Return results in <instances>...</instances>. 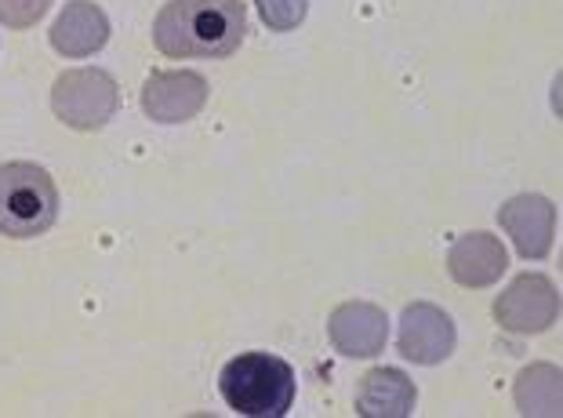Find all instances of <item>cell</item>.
Listing matches in <instances>:
<instances>
[{
  "instance_id": "1",
  "label": "cell",
  "mask_w": 563,
  "mask_h": 418,
  "mask_svg": "<svg viewBox=\"0 0 563 418\" xmlns=\"http://www.w3.org/2000/svg\"><path fill=\"white\" fill-rule=\"evenodd\" d=\"M241 0H167L153 22V44L167 58H225L244 44Z\"/></svg>"
},
{
  "instance_id": "2",
  "label": "cell",
  "mask_w": 563,
  "mask_h": 418,
  "mask_svg": "<svg viewBox=\"0 0 563 418\" xmlns=\"http://www.w3.org/2000/svg\"><path fill=\"white\" fill-rule=\"evenodd\" d=\"M222 400L247 418H284L295 404V367L277 353H241L219 375Z\"/></svg>"
},
{
  "instance_id": "3",
  "label": "cell",
  "mask_w": 563,
  "mask_h": 418,
  "mask_svg": "<svg viewBox=\"0 0 563 418\" xmlns=\"http://www.w3.org/2000/svg\"><path fill=\"white\" fill-rule=\"evenodd\" d=\"M58 189L41 164L8 161L0 164V233L11 241H30L55 226Z\"/></svg>"
},
{
  "instance_id": "4",
  "label": "cell",
  "mask_w": 563,
  "mask_h": 418,
  "mask_svg": "<svg viewBox=\"0 0 563 418\" xmlns=\"http://www.w3.org/2000/svg\"><path fill=\"white\" fill-rule=\"evenodd\" d=\"M52 110L66 128L99 131L121 110V91H117V80L99 66L66 69L52 88Z\"/></svg>"
},
{
  "instance_id": "5",
  "label": "cell",
  "mask_w": 563,
  "mask_h": 418,
  "mask_svg": "<svg viewBox=\"0 0 563 418\" xmlns=\"http://www.w3.org/2000/svg\"><path fill=\"white\" fill-rule=\"evenodd\" d=\"M495 320L509 334H542L560 320V292L542 273H520L495 298Z\"/></svg>"
},
{
  "instance_id": "6",
  "label": "cell",
  "mask_w": 563,
  "mask_h": 418,
  "mask_svg": "<svg viewBox=\"0 0 563 418\" xmlns=\"http://www.w3.org/2000/svg\"><path fill=\"white\" fill-rule=\"evenodd\" d=\"M459 331L448 309H440L433 302H411L400 317V334H397V350L404 361L433 367L443 364L454 353Z\"/></svg>"
},
{
  "instance_id": "7",
  "label": "cell",
  "mask_w": 563,
  "mask_h": 418,
  "mask_svg": "<svg viewBox=\"0 0 563 418\" xmlns=\"http://www.w3.org/2000/svg\"><path fill=\"white\" fill-rule=\"evenodd\" d=\"M498 226L523 258H545L556 237V205L542 194H517L498 208Z\"/></svg>"
},
{
  "instance_id": "8",
  "label": "cell",
  "mask_w": 563,
  "mask_h": 418,
  "mask_svg": "<svg viewBox=\"0 0 563 418\" xmlns=\"http://www.w3.org/2000/svg\"><path fill=\"white\" fill-rule=\"evenodd\" d=\"M328 339L342 356H378L389 339V317L375 302H342L328 317Z\"/></svg>"
},
{
  "instance_id": "9",
  "label": "cell",
  "mask_w": 563,
  "mask_h": 418,
  "mask_svg": "<svg viewBox=\"0 0 563 418\" xmlns=\"http://www.w3.org/2000/svg\"><path fill=\"white\" fill-rule=\"evenodd\" d=\"M208 102V80L194 69H175V74H157L142 88V113L157 124H186Z\"/></svg>"
},
{
  "instance_id": "10",
  "label": "cell",
  "mask_w": 563,
  "mask_h": 418,
  "mask_svg": "<svg viewBox=\"0 0 563 418\" xmlns=\"http://www.w3.org/2000/svg\"><path fill=\"white\" fill-rule=\"evenodd\" d=\"M509 266V251L495 233H465L448 251V273L462 288H490Z\"/></svg>"
},
{
  "instance_id": "11",
  "label": "cell",
  "mask_w": 563,
  "mask_h": 418,
  "mask_svg": "<svg viewBox=\"0 0 563 418\" xmlns=\"http://www.w3.org/2000/svg\"><path fill=\"white\" fill-rule=\"evenodd\" d=\"M110 41V19L95 0H69L52 26V47L66 58H88Z\"/></svg>"
},
{
  "instance_id": "12",
  "label": "cell",
  "mask_w": 563,
  "mask_h": 418,
  "mask_svg": "<svg viewBox=\"0 0 563 418\" xmlns=\"http://www.w3.org/2000/svg\"><path fill=\"white\" fill-rule=\"evenodd\" d=\"M418 389L397 367H371L356 386V411L364 418H407L415 415Z\"/></svg>"
},
{
  "instance_id": "13",
  "label": "cell",
  "mask_w": 563,
  "mask_h": 418,
  "mask_svg": "<svg viewBox=\"0 0 563 418\" xmlns=\"http://www.w3.org/2000/svg\"><path fill=\"white\" fill-rule=\"evenodd\" d=\"M563 375L553 364H531L520 372L517 386H512V400H517L520 415H560L563 408Z\"/></svg>"
},
{
  "instance_id": "14",
  "label": "cell",
  "mask_w": 563,
  "mask_h": 418,
  "mask_svg": "<svg viewBox=\"0 0 563 418\" xmlns=\"http://www.w3.org/2000/svg\"><path fill=\"white\" fill-rule=\"evenodd\" d=\"M255 8L273 33H287L306 22L309 0H255Z\"/></svg>"
},
{
  "instance_id": "15",
  "label": "cell",
  "mask_w": 563,
  "mask_h": 418,
  "mask_svg": "<svg viewBox=\"0 0 563 418\" xmlns=\"http://www.w3.org/2000/svg\"><path fill=\"white\" fill-rule=\"evenodd\" d=\"M52 0H0V22L8 30H30L47 15Z\"/></svg>"
}]
</instances>
